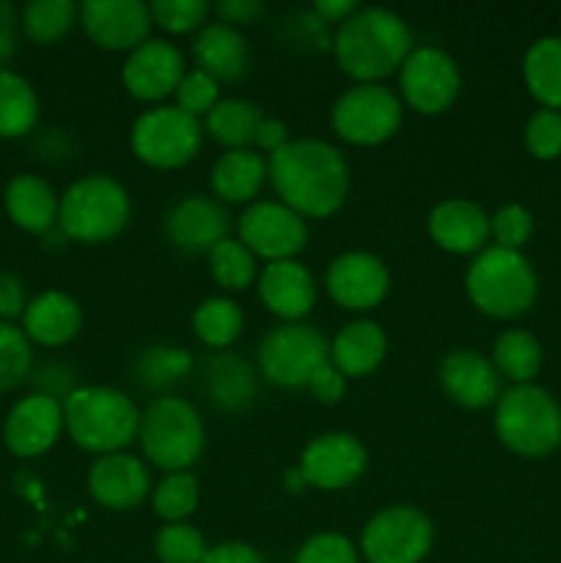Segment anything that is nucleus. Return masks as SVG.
<instances>
[{"instance_id": "30", "label": "nucleus", "mask_w": 561, "mask_h": 563, "mask_svg": "<svg viewBox=\"0 0 561 563\" xmlns=\"http://www.w3.org/2000/svg\"><path fill=\"white\" fill-rule=\"evenodd\" d=\"M526 86L548 110L561 108V38L544 36L528 47L522 58Z\"/></svg>"}, {"instance_id": "49", "label": "nucleus", "mask_w": 561, "mask_h": 563, "mask_svg": "<svg viewBox=\"0 0 561 563\" xmlns=\"http://www.w3.org/2000/svg\"><path fill=\"white\" fill-rule=\"evenodd\" d=\"M201 563H264L258 550H253L245 542H223L207 550Z\"/></svg>"}, {"instance_id": "22", "label": "nucleus", "mask_w": 561, "mask_h": 563, "mask_svg": "<svg viewBox=\"0 0 561 563\" xmlns=\"http://www.w3.org/2000/svg\"><path fill=\"white\" fill-rule=\"evenodd\" d=\"M429 236L449 253H482L490 236V218L468 198H449L429 212Z\"/></svg>"}, {"instance_id": "26", "label": "nucleus", "mask_w": 561, "mask_h": 563, "mask_svg": "<svg viewBox=\"0 0 561 563\" xmlns=\"http://www.w3.org/2000/svg\"><path fill=\"white\" fill-rule=\"evenodd\" d=\"M6 212L20 229L31 234H47L58 225L61 198L55 196L53 187L36 174H20L6 187Z\"/></svg>"}, {"instance_id": "53", "label": "nucleus", "mask_w": 561, "mask_h": 563, "mask_svg": "<svg viewBox=\"0 0 561 563\" xmlns=\"http://www.w3.org/2000/svg\"><path fill=\"white\" fill-rule=\"evenodd\" d=\"M358 9H361V5H358L355 0H317V3H314V11L319 14V20L339 22V25L346 16L355 14Z\"/></svg>"}, {"instance_id": "1", "label": "nucleus", "mask_w": 561, "mask_h": 563, "mask_svg": "<svg viewBox=\"0 0 561 563\" xmlns=\"http://www.w3.org/2000/svg\"><path fill=\"white\" fill-rule=\"evenodd\" d=\"M267 179L280 203L300 218H330L339 212L350 192V168L344 154L328 141L300 137L270 154Z\"/></svg>"}, {"instance_id": "32", "label": "nucleus", "mask_w": 561, "mask_h": 563, "mask_svg": "<svg viewBox=\"0 0 561 563\" xmlns=\"http://www.w3.org/2000/svg\"><path fill=\"white\" fill-rule=\"evenodd\" d=\"M38 119V99L31 82L11 69H0V137H22Z\"/></svg>"}, {"instance_id": "34", "label": "nucleus", "mask_w": 561, "mask_h": 563, "mask_svg": "<svg viewBox=\"0 0 561 563\" xmlns=\"http://www.w3.org/2000/svg\"><path fill=\"white\" fill-rule=\"evenodd\" d=\"M242 324H245L242 308L229 297H209L193 311V330L198 341L212 350H226L234 344L242 333Z\"/></svg>"}, {"instance_id": "25", "label": "nucleus", "mask_w": 561, "mask_h": 563, "mask_svg": "<svg viewBox=\"0 0 561 563\" xmlns=\"http://www.w3.org/2000/svg\"><path fill=\"white\" fill-rule=\"evenodd\" d=\"M193 58L198 69L218 82H240L248 71V44L237 27L226 22H209L193 42Z\"/></svg>"}, {"instance_id": "47", "label": "nucleus", "mask_w": 561, "mask_h": 563, "mask_svg": "<svg viewBox=\"0 0 561 563\" xmlns=\"http://www.w3.org/2000/svg\"><path fill=\"white\" fill-rule=\"evenodd\" d=\"M72 379H75V374L69 372V366H64V363H44V366L36 372V385H38L36 394H44L50 396V399H58V401L66 399V396L75 390Z\"/></svg>"}, {"instance_id": "33", "label": "nucleus", "mask_w": 561, "mask_h": 563, "mask_svg": "<svg viewBox=\"0 0 561 563\" xmlns=\"http://www.w3.org/2000/svg\"><path fill=\"white\" fill-rule=\"evenodd\" d=\"M493 366L498 377L517 385H531L542 368V346L526 330H506L493 346Z\"/></svg>"}, {"instance_id": "44", "label": "nucleus", "mask_w": 561, "mask_h": 563, "mask_svg": "<svg viewBox=\"0 0 561 563\" xmlns=\"http://www.w3.org/2000/svg\"><path fill=\"white\" fill-rule=\"evenodd\" d=\"M526 146L534 157L553 159L561 154V113L559 110H539L526 124Z\"/></svg>"}, {"instance_id": "3", "label": "nucleus", "mask_w": 561, "mask_h": 563, "mask_svg": "<svg viewBox=\"0 0 561 563\" xmlns=\"http://www.w3.org/2000/svg\"><path fill=\"white\" fill-rule=\"evenodd\" d=\"M64 427L82 451L119 454L138 438L141 412L119 388L86 385L64 399Z\"/></svg>"}, {"instance_id": "51", "label": "nucleus", "mask_w": 561, "mask_h": 563, "mask_svg": "<svg viewBox=\"0 0 561 563\" xmlns=\"http://www.w3.org/2000/svg\"><path fill=\"white\" fill-rule=\"evenodd\" d=\"M16 53V9L0 0V69L14 58Z\"/></svg>"}, {"instance_id": "43", "label": "nucleus", "mask_w": 561, "mask_h": 563, "mask_svg": "<svg viewBox=\"0 0 561 563\" xmlns=\"http://www.w3.org/2000/svg\"><path fill=\"white\" fill-rule=\"evenodd\" d=\"M531 231L534 218L520 203H506L490 218V234L495 236L498 247H506V251H520L531 240Z\"/></svg>"}, {"instance_id": "41", "label": "nucleus", "mask_w": 561, "mask_h": 563, "mask_svg": "<svg viewBox=\"0 0 561 563\" xmlns=\"http://www.w3.org/2000/svg\"><path fill=\"white\" fill-rule=\"evenodd\" d=\"M152 20L168 33H193L207 22L209 3L204 0H154L148 3Z\"/></svg>"}, {"instance_id": "36", "label": "nucleus", "mask_w": 561, "mask_h": 563, "mask_svg": "<svg viewBox=\"0 0 561 563\" xmlns=\"http://www.w3.org/2000/svg\"><path fill=\"white\" fill-rule=\"evenodd\" d=\"M209 273L226 291H242L256 280V256L240 240L226 236L209 251Z\"/></svg>"}, {"instance_id": "19", "label": "nucleus", "mask_w": 561, "mask_h": 563, "mask_svg": "<svg viewBox=\"0 0 561 563\" xmlns=\"http://www.w3.org/2000/svg\"><path fill=\"white\" fill-rule=\"evenodd\" d=\"M165 234L179 251L209 253L229 236V212L218 198L185 196L165 214Z\"/></svg>"}, {"instance_id": "17", "label": "nucleus", "mask_w": 561, "mask_h": 563, "mask_svg": "<svg viewBox=\"0 0 561 563\" xmlns=\"http://www.w3.org/2000/svg\"><path fill=\"white\" fill-rule=\"evenodd\" d=\"M324 286L333 302L346 311H369L385 300L391 278L385 264L374 253L350 251L330 262Z\"/></svg>"}, {"instance_id": "24", "label": "nucleus", "mask_w": 561, "mask_h": 563, "mask_svg": "<svg viewBox=\"0 0 561 563\" xmlns=\"http://www.w3.org/2000/svg\"><path fill=\"white\" fill-rule=\"evenodd\" d=\"M82 308L66 291H44L28 302L22 313V330L42 346H64L80 333Z\"/></svg>"}, {"instance_id": "27", "label": "nucleus", "mask_w": 561, "mask_h": 563, "mask_svg": "<svg viewBox=\"0 0 561 563\" xmlns=\"http://www.w3.org/2000/svg\"><path fill=\"white\" fill-rule=\"evenodd\" d=\"M388 352L385 330L372 319H358L344 324L330 344V363L344 377H366L383 363Z\"/></svg>"}, {"instance_id": "11", "label": "nucleus", "mask_w": 561, "mask_h": 563, "mask_svg": "<svg viewBox=\"0 0 561 563\" xmlns=\"http://www.w3.org/2000/svg\"><path fill=\"white\" fill-rule=\"evenodd\" d=\"M432 522L413 506H391L366 522L361 553L369 563H421L432 548Z\"/></svg>"}, {"instance_id": "21", "label": "nucleus", "mask_w": 561, "mask_h": 563, "mask_svg": "<svg viewBox=\"0 0 561 563\" xmlns=\"http://www.w3.org/2000/svg\"><path fill=\"white\" fill-rule=\"evenodd\" d=\"M258 297L270 313L292 324L311 313L317 302V284L314 275L295 258L270 262L258 275Z\"/></svg>"}, {"instance_id": "10", "label": "nucleus", "mask_w": 561, "mask_h": 563, "mask_svg": "<svg viewBox=\"0 0 561 563\" xmlns=\"http://www.w3.org/2000/svg\"><path fill=\"white\" fill-rule=\"evenodd\" d=\"M328 361V341L311 324H280L270 330L258 344V368L264 379L280 388H302Z\"/></svg>"}, {"instance_id": "31", "label": "nucleus", "mask_w": 561, "mask_h": 563, "mask_svg": "<svg viewBox=\"0 0 561 563\" xmlns=\"http://www.w3.org/2000/svg\"><path fill=\"white\" fill-rule=\"evenodd\" d=\"M262 121L264 113L258 110V104L248 102V99H220L207 113V132L220 146L234 152V148H248L256 141Z\"/></svg>"}, {"instance_id": "38", "label": "nucleus", "mask_w": 561, "mask_h": 563, "mask_svg": "<svg viewBox=\"0 0 561 563\" xmlns=\"http://www.w3.org/2000/svg\"><path fill=\"white\" fill-rule=\"evenodd\" d=\"M152 506L165 522H185L198 509V482L193 473H168L154 487Z\"/></svg>"}, {"instance_id": "23", "label": "nucleus", "mask_w": 561, "mask_h": 563, "mask_svg": "<svg viewBox=\"0 0 561 563\" xmlns=\"http://www.w3.org/2000/svg\"><path fill=\"white\" fill-rule=\"evenodd\" d=\"M440 385L462 407H487L498 401V372L493 361L473 350H454L440 363Z\"/></svg>"}, {"instance_id": "6", "label": "nucleus", "mask_w": 561, "mask_h": 563, "mask_svg": "<svg viewBox=\"0 0 561 563\" xmlns=\"http://www.w3.org/2000/svg\"><path fill=\"white\" fill-rule=\"evenodd\" d=\"M143 456L165 473H182L204 451V423L196 407L179 396H157L141 412L138 427Z\"/></svg>"}, {"instance_id": "28", "label": "nucleus", "mask_w": 561, "mask_h": 563, "mask_svg": "<svg viewBox=\"0 0 561 563\" xmlns=\"http://www.w3.org/2000/svg\"><path fill=\"white\" fill-rule=\"evenodd\" d=\"M204 394L220 410H245L256 399V374L242 357L218 352L201 368Z\"/></svg>"}, {"instance_id": "5", "label": "nucleus", "mask_w": 561, "mask_h": 563, "mask_svg": "<svg viewBox=\"0 0 561 563\" xmlns=\"http://www.w3.org/2000/svg\"><path fill=\"white\" fill-rule=\"evenodd\" d=\"M465 289L473 306L495 319L520 317L537 297V275L520 251L484 247L476 253L465 275Z\"/></svg>"}, {"instance_id": "39", "label": "nucleus", "mask_w": 561, "mask_h": 563, "mask_svg": "<svg viewBox=\"0 0 561 563\" xmlns=\"http://www.w3.org/2000/svg\"><path fill=\"white\" fill-rule=\"evenodd\" d=\"M33 366L31 339L11 322H0V394L25 383Z\"/></svg>"}, {"instance_id": "13", "label": "nucleus", "mask_w": 561, "mask_h": 563, "mask_svg": "<svg viewBox=\"0 0 561 563\" xmlns=\"http://www.w3.org/2000/svg\"><path fill=\"white\" fill-rule=\"evenodd\" d=\"M460 66L440 47H416L399 69L402 97L424 115L449 110L460 93Z\"/></svg>"}, {"instance_id": "42", "label": "nucleus", "mask_w": 561, "mask_h": 563, "mask_svg": "<svg viewBox=\"0 0 561 563\" xmlns=\"http://www.w3.org/2000/svg\"><path fill=\"white\" fill-rule=\"evenodd\" d=\"M176 108L185 110L187 115H207L215 104L220 102V82L212 80L207 71L193 69L185 71L179 88H176Z\"/></svg>"}, {"instance_id": "29", "label": "nucleus", "mask_w": 561, "mask_h": 563, "mask_svg": "<svg viewBox=\"0 0 561 563\" xmlns=\"http://www.w3.org/2000/svg\"><path fill=\"white\" fill-rule=\"evenodd\" d=\"M267 179V163L253 148H234L215 159L209 185L218 201L248 203L258 196Z\"/></svg>"}, {"instance_id": "2", "label": "nucleus", "mask_w": 561, "mask_h": 563, "mask_svg": "<svg viewBox=\"0 0 561 563\" xmlns=\"http://www.w3.org/2000/svg\"><path fill=\"white\" fill-rule=\"evenodd\" d=\"M341 71L358 82H380L402 69L413 53V33L396 11L366 5L346 16L333 36Z\"/></svg>"}, {"instance_id": "15", "label": "nucleus", "mask_w": 561, "mask_h": 563, "mask_svg": "<svg viewBox=\"0 0 561 563\" xmlns=\"http://www.w3.org/2000/svg\"><path fill=\"white\" fill-rule=\"evenodd\" d=\"M366 462L369 456L361 440L344 432H328L306 445L300 456V473L311 487L336 493L355 484L366 471Z\"/></svg>"}, {"instance_id": "20", "label": "nucleus", "mask_w": 561, "mask_h": 563, "mask_svg": "<svg viewBox=\"0 0 561 563\" xmlns=\"http://www.w3.org/2000/svg\"><path fill=\"white\" fill-rule=\"evenodd\" d=\"M148 487H152L148 467L127 451L99 456L88 471V493L110 511L135 509L148 495Z\"/></svg>"}, {"instance_id": "4", "label": "nucleus", "mask_w": 561, "mask_h": 563, "mask_svg": "<svg viewBox=\"0 0 561 563\" xmlns=\"http://www.w3.org/2000/svg\"><path fill=\"white\" fill-rule=\"evenodd\" d=\"M132 203L124 185L113 176L91 174L77 179L64 192L58 207V229L66 240L82 242V245H99L110 242L130 223Z\"/></svg>"}, {"instance_id": "40", "label": "nucleus", "mask_w": 561, "mask_h": 563, "mask_svg": "<svg viewBox=\"0 0 561 563\" xmlns=\"http://www.w3.org/2000/svg\"><path fill=\"white\" fill-rule=\"evenodd\" d=\"M154 550L163 563H201L207 555V542L187 522H168L154 539Z\"/></svg>"}, {"instance_id": "52", "label": "nucleus", "mask_w": 561, "mask_h": 563, "mask_svg": "<svg viewBox=\"0 0 561 563\" xmlns=\"http://www.w3.org/2000/svg\"><path fill=\"white\" fill-rule=\"evenodd\" d=\"M256 143L262 152H270L275 154L278 148H284L286 143H289V132H286V124L278 119H264L262 124H258V132H256Z\"/></svg>"}, {"instance_id": "45", "label": "nucleus", "mask_w": 561, "mask_h": 563, "mask_svg": "<svg viewBox=\"0 0 561 563\" xmlns=\"http://www.w3.org/2000/svg\"><path fill=\"white\" fill-rule=\"evenodd\" d=\"M295 563H358V550L341 533H317L297 550Z\"/></svg>"}, {"instance_id": "37", "label": "nucleus", "mask_w": 561, "mask_h": 563, "mask_svg": "<svg viewBox=\"0 0 561 563\" xmlns=\"http://www.w3.org/2000/svg\"><path fill=\"white\" fill-rule=\"evenodd\" d=\"M77 9L72 0H33L22 11V27L38 44H53L64 38L75 25Z\"/></svg>"}, {"instance_id": "35", "label": "nucleus", "mask_w": 561, "mask_h": 563, "mask_svg": "<svg viewBox=\"0 0 561 563\" xmlns=\"http://www.w3.org/2000/svg\"><path fill=\"white\" fill-rule=\"evenodd\" d=\"M193 372V355L182 346H148L141 352L135 363V379L143 388L152 390H165L174 388L176 383L187 377Z\"/></svg>"}, {"instance_id": "50", "label": "nucleus", "mask_w": 561, "mask_h": 563, "mask_svg": "<svg viewBox=\"0 0 561 563\" xmlns=\"http://www.w3.org/2000/svg\"><path fill=\"white\" fill-rule=\"evenodd\" d=\"M262 11L264 5L256 3V0H226V3L215 5V14L220 16V22L231 27L248 25L251 20L262 16Z\"/></svg>"}, {"instance_id": "14", "label": "nucleus", "mask_w": 561, "mask_h": 563, "mask_svg": "<svg viewBox=\"0 0 561 563\" xmlns=\"http://www.w3.org/2000/svg\"><path fill=\"white\" fill-rule=\"evenodd\" d=\"M80 20L97 47L113 53H132L152 31V11L141 0H86Z\"/></svg>"}, {"instance_id": "7", "label": "nucleus", "mask_w": 561, "mask_h": 563, "mask_svg": "<svg viewBox=\"0 0 561 563\" xmlns=\"http://www.w3.org/2000/svg\"><path fill=\"white\" fill-rule=\"evenodd\" d=\"M495 434L520 456H544L561 443V410L548 390L515 385L495 405Z\"/></svg>"}, {"instance_id": "48", "label": "nucleus", "mask_w": 561, "mask_h": 563, "mask_svg": "<svg viewBox=\"0 0 561 563\" xmlns=\"http://www.w3.org/2000/svg\"><path fill=\"white\" fill-rule=\"evenodd\" d=\"M25 308L28 302L22 280L11 273H0V322H11V319L22 317Z\"/></svg>"}, {"instance_id": "16", "label": "nucleus", "mask_w": 561, "mask_h": 563, "mask_svg": "<svg viewBox=\"0 0 561 563\" xmlns=\"http://www.w3.org/2000/svg\"><path fill=\"white\" fill-rule=\"evenodd\" d=\"M185 77V58L174 44L163 38H146L127 55L121 82L141 102H160L179 88Z\"/></svg>"}, {"instance_id": "18", "label": "nucleus", "mask_w": 561, "mask_h": 563, "mask_svg": "<svg viewBox=\"0 0 561 563\" xmlns=\"http://www.w3.org/2000/svg\"><path fill=\"white\" fill-rule=\"evenodd\" d=\"M61 429H64V405L44 394H31L11 407L3 440L11 454L28 460L53 449Z\"/></svg>"}, {"instance_id": "46", "label": "nucleus", "mask_w": 561, "mask_h": 563, "mask_svg": "<svg viewBox=\"0 0 561 563\" xmlns=\"http://www.w3.org/2000/svg\"><path fill=\"white\" fill-rule=\"evenodd\" d=\"M306 388L311 390L314 399H317V401H324V405H336V401L344 396L346 377L339 372V368L333 366V363L328 361L324 366H319L317 372H314V377L308 379Z\"/></svg>"}, {"instance_id": "9", "label": "nucleus", "mask_w": 561, "mask_h": 563, "mask_svg": "<svg viewBox=\"0 0 561 563\" xmlns=\"http://www.w3.org/2000/svg\"><path fill=\"white\" fill-rule=\"evenodd\" d=\"M130 143L135 157L152 168H182L201 148V124L176 104H160L138 115Z\"/></svg>"}, {"instance_id": "12", "label": "nucleus", "mask_w": 561, "mask_h": 563, "mask_svg": "<svg viewBox=\"0 0 561 563\" xmlns=\"http://www.w3.org/2000/svg\"><path fill=\"white\" fill-rule=\"evenodd\" d=\"M240 242L258 258L286 262L308 245L306 218L280 201H256L237 220Z\"/></svg>"}, {"instance_id": "8", "label": "nucleus", "mask_w": 561, "mask_h": 563, "mask_svg": "<svg viewBox=\"0 0 561 563\" xmlns=\"http://www.w3.org/2000/svg\"><path fill=\"white\" fill-rule=\"evenodd\" d=\"M330 121L341 141L377 146L402 126V102L383 82H358L336 99Z\"/></svg>"}]
</instances>
